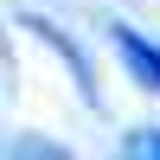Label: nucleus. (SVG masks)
I'll list each match as a JSON object with an SVG mask.
<instances>
[{"label":"nucleus","instance_id":"obj_1","mask_svg":"<svg viewBox=\"0 0 160 160\" xmlns=\"http://www.w3.org/2000/svg\"><path fill=\"white\" fill-rule=\"evenodd\" d=\"M26 32H32L38 45H45L51 58L64 64V71H71V83L83 90V102H90V109H102V90H96V71H90V58H83V45H71V38H64V26H51L45 13H26Z\"/></svg>","mask_w":160,"mask_h":160},{"label":"nucleus","instance_id":"obj_2","mask_svg":"<svg viewBox=\"0 0 160 160\" xmlns=\"http://www.w3.org/2000/svg\"><path fill=\"white\" fill-rule=\"evenodd\" d=\"M109 45H115V58H122L128 83H141L148 96H160V45H154V38L135 32L128 19H109Z\"/></svg>","mask_w":160,"mask_h":160},{"label":"nucleus","instance_id":"obj_3","mask_svg":"<svg viewBox=\"0 0 160 160\" xmlns=\"http://www.w3.org/2000/svg\"><path fill=\"white\" fill-rule=\"evenodd\" d=\"M122 154H141V160H160V128H128V135H122Z\"/></svg>","mask_w":160,"mask_h":160}]
</instances>
